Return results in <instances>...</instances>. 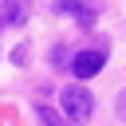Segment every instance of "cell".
I'll list each match as a JSON object with an SVG mask.
<instances>
[{
    "label": "cell",
    "instance_id": "3",
    "mask_svg": "<svg viewBox=\"0 0 126 126\" xmlns=\"http://www.w3.org/2000/svg\"><path fill=\"white\" fill-rule=\"evenodd\" d=\"M71 71H75V79L98 75V71H102V51H79V55L71 59Z\"/></svg>",
    "mask_w": 126,
    "mask_h": 126
},
{
    "label": "cell",
    "instance_id": "5",
    "mask_svg": "<svg viewBox=\"0 0 126 126\" xmlns=\"http://www.w3.org/2000/svg\"><path fill=\"white\" fill-rule=\"evenodd\" d=\"M35 118H39L43 126H67V122H63V114H59V110H51V106H35Z\"/></svg>",
    "mask_w": 126,
    "mask_h": 126
},
{
    "label": "cell",
    "instance_id": "1",
    "mask_svg": "<svg viewBox=\"0 0 126 126\" xmlns=\"http://www.w3.org/2000/svg\"><path fill=\"white\" fill-rule=\"evenodd\" d=\"M63 110H67V118L71 122H87L91 118V110H94V98H91V91L87 87H63Z\"/></svg>",
    "mask_w": 126,
    "mask_h": 126
},
{
    "label": "cell",
    "instance_id": "6",
    "mask_svg": "<svg viewBox=\"0 0 126 126\" xmlns=\"http://www.w3.org/2000/svg\"><path fill=\"white\" fill-rule=\"evenodd\" d=\"M114 110H118V118H122V122H126V91H122V94H118V102H114Z\"/></svg>",
    "mask_w": 126,
    "mask_h": 126
},
{
    "label": "cell",
    "instance_id": "4",
    "mask_svg": "<svg viewBox=\"0 0 126 126\" xmlns=\"http://www.w3.org/2000/svg\"><path fill=\"white\" fill-rule=\"evenodd\" d=\"M24 16H28V0H4V8H0V28L24 24Z\"/></svg>",
    "mask_w": 126,
    "mask_h": 126
},
{
    "label": "cell",
    "instance_id": "2",
    "mask_svg": "<svg viewBox=\"0 0 126 126\" xmlns=\"http://www.w3.org/2000/svg\"><path fill=\"white\" fill-rule=\"evenodd\" d=\"M55 8L67 12V16H75V20L87 28V24H94V16L102 12V0H59Z\"/></svg>",
    "mask_w": 126,
    "mask_h": 126
}]
</instances>
